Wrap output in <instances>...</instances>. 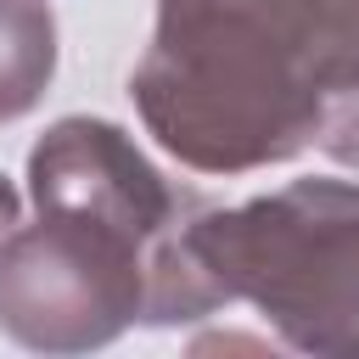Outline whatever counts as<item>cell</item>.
Returning <instances> with one entry per match:
<instances>
[{
    "instance_id": "obj_5",
    "label": "cell",
    "mask_w": 359,
    "mask_h": 359,
    "mask_svg": "<svg viewBox=\"0 0 359 359\" xmlns=\"http://www.w3.org/2000/svg\"><path fill=\"white\" fill-rule=\"evenodd\" d=\"M314 146H320L331 163H342V168L359 174V90H348V95L331 107V118H325V129H320Z\"/></svg>"
},
{
    "instance_id": "obj_3",
    "label": "cell",
    "mask_w": 359,
    "mask_h": 359,
    "mask_svg": "<svg viewBox=\"0 0 359 359\" xmlns=\"http://www.w3.org/2000/svg\"><path fill=\"white\" fill-rule=\"evenodd\" d=\"M219 303H252L297 353H359V185L309 174L185 230Z\"/></svg>"
},
{
    "instance_id": "obj_6",
    "label": "cell",
    "mask_w": 359,
    "mask_h": 359,
    "mask_svg": "<svg viewBox=\"0 0 359 359\" xmlns=\"http://www.w3.org/2000/svg\"><path fill=\"white\" fill-rule=\"evenodd\" d=\"M17 213H22V202H17V185H11L6 174H0V236H6L11 224H17Z\"/></svg>"
},
{
    "instance_id": "obj_2",
    "label": "cell",
    "mask_w": 359,
    "mask_h": 359,
    "mask_svg": "<svg viewBox=\"0 0 359 359\" xmlns=\"http://www.w3.org/2000/svg\"><path fill=\"white\" fill-rule=\"evenodd\" d=\"M359 90V0H157L129 73L146 135L196 174L309 151Z\"/></svg>"
},
{
    "instance_id": "obj_1",
    "label": "cell",
    "mask_w": 359,
    "mask_h": 359,
    "mask_svg": "<svg viewBox=\"0 0 359 359\" xmlns=\"http://www.w3.org/2000/svg\"><path fill=\"white\" fill-rule=\"evenodd\" d=\"M34 224L0 236V331L34 353H90L129 325H191L219 303L180 191L112 118H56L28 151Z\"/></svg>"
},
{
    "instance_id": "obj_4",
    "label": "cell",
    "mask_w": 359,
    "mask_h": 359,
    "mask_svg": "<svg viewBox=\"0 0 359 359\" xmlns=\"http://www.w3.org/2000/svg\"><path fill=\"white\" fill-rule=\"evenodd\" d=\"M56 79L50 0H0V123L28 118Z\"/></svg>"
}]
</instances>
